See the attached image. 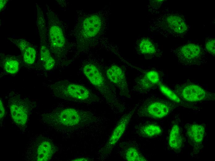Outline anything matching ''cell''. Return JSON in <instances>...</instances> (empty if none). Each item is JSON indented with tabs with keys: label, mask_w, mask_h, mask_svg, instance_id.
Returning <instances> with one entry per match:
<instances>
[{
	"label": "cell",
	"mask_w": 215,
	"mask_h": 161,
	"mask_svg": "<svg viewBox=\"0 0 215 161\" xmlns=\"http://www.w3.org/2000/svg\"><path fill=\"white\" fill-rule=\"evenodd\" d=\"M46 124L58 128L74 129L92 122L95 118L89 111L65 107L59 108L42 115Z\"/></svg>",
	"instance_id": "cell-1"
},
{
	"label": "cell",
	"mask_w": 215,
	"mask_h": 161,
	"mask_svg": "<svg viewBox=\"0 0 215 161\" xmlns=\"http://www.w3.org/2000/svg\"><path fill=\"white\" fill-rule=\"evenodd\" d=\"M49 88L54 96L69 101L92 104L99 100L97 95L86 86L67 80L55 82Z\"/></svg>",
	"instance_id": "cell-2"
},
{
	"label": "cell",
	"mask_w": 215,
	"mask_h": 161,
	"mask_svg": "<svg viewBox=\"0 0 215 161\" xmlns=\"http://www.w3.org/2000/svg\"><path fill=\"white\" fill-rule=\"evenodd\" d=\"M46 16L48 46L53 57L58 59H60L64 56L67 50V41L64 29L58 17L48 5Z\"/></svg>",
	"instance_id": "cell-3"
},
{
	"label": "cell",
	"mask_w": 215,
	"mask_h": 161,
	"mask_svg": "<svg viewBox=\"0 0 215 161\" xmlns=\"http://www.w3.org/2000/svg\"><path fill=\"white\" fill-rule=\"evenodd\" d=\"M151 28L166 37H183L188 28L184 18L180 14L168 11L152 23Z\"/></svg>",
	"instance_id": "cell-4"
},
{
	"label": "cell",
	"mask_w": 215,
	"mask_h": 161,
	"mask_svg": "<svg viewBox=\"0 0 215 161\" xmlns=\"http://www.w3.org/2000/svg\"><path fill=\"white\" fill-rule=\"evenodd\" d=\"M8 103L10 114L14 123L19 127L25 128L34 103L19 94L11 91L8 94Z\"/></svg>",
	"instance_id": "cell-5"
},
{
	"label": "cell",
	"mask_w": 215,
	"mask_h": 161,
	"mask_svg": "<svg viewBox=\"0 0 215 161\" xmlns=\"http://www.w3.org/2000/svg\"><path fill=\"white\" fill-rule=\"evenodd\" d=\"M179 106L169 99L158 98H148L138 110L140 116L153 119H161L170 114Z\"/></svg>",
	"instance_id": "cell-6"
},
{
	"label": "cell",
	"mask_w": 215,
	"mask_h": 161,
	"mask_svg": "<svg viewBox=\"0 0 215 161\" xmlns=\"http://www.w3.org/2000/svg\"><path fill=\"white\" fill-rule=\"evenodd\" d=\"M173 91L180 98L187 102L214 100L215 93L206 90L189 80L176 84Z\"/></svg>",
	"instance_id": "cell-7"
},
{
	"label": "cell",
	"mask_w": 215,
	"mask_h": 161,
	"mask_svg": "<svg viewBox=\"0 0 215 161\" xmlns=\"http://www.w3.org/2000/svg\"><path fill=\"white\" fill-rule=\"evenodd\" d=\"M179 64L186 66L200 65L205 61L206 53L199 44L189 43L172 51Z\"/></svg>",
	"instance_id": "cell-8"
},
{
	"label": "cell",
	"mask_w": 215,
	"mask_h": 161,
	"mask_svg": "<svg viewBox=\"0 0 215 161\" xmlns=\"http://www.w3.org/2000/svg\"><path fill=\"white\" fill-rule=\"evenodd\" d=\"M102 24V18L94 14L85 17L77 30V39L78 46H86L99 33Z\"/></svg>",
	"instance_id": "cell-9"
},
{
	"label": "cell",
	"mask_w": 215,
	"mask_h": 161,
	"mask_svg": "<svg viewBox=\"0 0 215 161\" xmlns=\"http://www.w3.org/2000/svg\"><path fill=\"white\" fill-rule=\"evenodd\" d=\"M82 71L86 77L106 101L108 103H112L115 99L113 90L98 68L93 64H87L84 66Z\"/></svg>",
	"instance_id": "cell-10"
},
{
	"label": "cell",
	"mask_w": 215,
	"mask_h": 161,
	"mask_svg": "<svg viewBox=\"0 0 215 161\" xmlns=\"http://www.w3.org/2000/svg\"><path fill=\"white\" fill-rule=\"evenodd\" d=\"M31 160L37 161L50 160L56 151V146L50 140L40 137L34 142L31 147Z\"/></svg>",
	"instance_id": "cell-11"
},
{
	"label": "cell",
	"mask_w": 215,
	"mask_h": 161,
	"mask_svg": "<svg viewBox=\"0 0 215 161\" xmlns=\"http://www.w3.org/2000/svg\"><path fill=\"white\" fill-rule=\"evenodd\" d=\"M188 141L192 148L193 156L197 154L202 149L206 129L203 124L187 123L184 125Z\"/></svg>",
	"instance_id": "cell-12"
},
{
	"label": "cell",
	"mask_w": 215,
	"mask_h": 161,
	"mask_svg": "<svg viewBox=\"0 0 215 161\" xmlns=\"http://www.w3.org/2000/svg\"><path fill=\"white\" fill-rule=\"evenodd\" d=\"M134 110L124 115L114 128L107 141L101 150L103 154L109 153L125 132Z\"/></svg>",
	"instance_id": "cell-13"
},
{
	"label": "cell",
	"mask_w": 215,
	"mask_h": 161,
	"mask_svg": "<svg viewBox=\"0 0 215 161\" xmlns=\"http://www.w3.org/2000/svg\"><path fill=\"white\" fill-rule=\"evenodd\" d=\"M106 74L108 80L117 88L122 96L131 98L126 76L121 67L112 65L107 70Z\"/></svg>",
	"instance_id": "cell-14"
},
{
	"label": "cell",
	"mask_w": 215,
	"mask_h": 161,
	"mask_svg": "<svg viewBox=\"0 0 215 161\" xmlns=\"http://www.w3.org/2000/svg\"><path fill=\"white\" fill-rule=\"evenodd\" d=\"M182 130L180 120L176 118L172 122L168 138L169 147L176 153H180L183 147L185 140Z\"/></svg>",
	"instance_id": "cell-15"
},
{
	"label": "cell",
	"mask_w": 215,
	"mask_h": 161,
	"mask_svg": "<svg viewBox=\"0 0 215 161\" xmlns=\"http://www.w3.org/2000/svg\"><path fill=\"white\" fill-rule=\"evenodd\" d=\"M8 38L20 50L24 63L28 66L33 65L36 61L37 53L35 47L24 38Z\"/></svg>",
	"instance_id": "cell-16"
},
{
	"label": "cell",
	"mask_w": 215,
	"mask_h": 161,
	"mask_svg": "<svg viewBox=\"0 0 215 161\" xmlns=\"http://www.w3.org/2000/svg\"><path fill=\"white\" fill-rule=\"evenodd\" d=\"M160 80L161 74L158 71L154 70L147 71L138 80L135 89L140 93H147L158 85Z\"/></svg>",
	"instance_id": "cell-17"
},
{
	"label": "cell",
	"mask_w": 215,
	"mask_h": 161,
	"mask_svg": "<svg viewBox=\"0 0 215 161\" xmlns=\"http://www.w3.org/2000/svg\"><path fill=\"white\" fill-rule=\"evenodd\" d=\"M0 66L6 73L15 75L19 71L20 66V61L17 57L12 55L0 54Z\"/></svg>",
	"instance_id": "cell-18"
},
{
	"label": "cell",
	"mask_w": 215,
	"mask_h": 161,
	"mask_svg": "<svg viewBox=\"0 0 215 161\" xmlns=\"http://www.w3.org/2000/svg\"><path fill=\"white\" fill-rule=\"evenodd\" d=\"M138 48L139 52L148 59L159 56L160 54L154 43L147 38H143L140 41Z\"/></svg>",
	"instance_id": "cell-19"
},
{
	"label": "cell",
	"mask_w": 215,
	"mask_h": 161,
	"mask_svg": "<svg viewBox=\"0 0 215 161\" xmlns=\"http://www.w3.org/2000/svg\"><path fill=\"white\" fill-rule=\"evenodd\" d=\"M137 133L142 137L152 138L161 135L162 133V129L161 127L157 124L149 123L140 127Z\"/></svg>",
	"instance_id": "cell-20"
},
{
	"label": "cell",
	"mask_w": 215,
	"mask_h": 161,
	"mask_svg": "<svg viewBox=\"0 0 215 161\" xmlns=\"http://www.w3.org/2000/svg\"><path fill=\"white\" fill-rule=\"evenodd\" d=\"M158 85L161 92L168 99L178 104L179 106H182L185 107H191V105L187 103L181 99L176 94L166 85L160 82Z\"/></svg>",
	"instance_id": "cell-21"
},
{
	"label": "cell",
	"mask_w": 215,
	"mask_h": 161,
	"mask_svg": "<svg viewBox=\"0 0 215 161\" xmlns=\"http://www.w3.org/2000/svg\"><path fill=\"white\" fill-rule=\"evenodd\" d=\"M123 155L128 161H146V158L140 152L138 148L134 145H129L126 147Z\"/></svg>",
	"instance_id": "cell-22"
},
{
	"label": "cell",
	"mask_w": 215,
	"mask_h": 161,
	"mask_svg": "<svg viewBox=\"0 0 215 161\" xmlns=\"http://www.w3.org/2000/svg\"><path fill=\"white\" fill-rule=\"evenodd\" d=\"M215 39L211 37H208L206 39L205 46L206 51L210 54L215 56Z\"/></svg>",
	"instance_id": "cell-23"
},
{
	"label": "cell",
	"mask_w": 215,
	"mask_h": 161,
	"mask_svg": "<svg viewBox=\"0 0 215 161\" xmlns=\"http://www.w3.org/2000/svg\"><path fill=\"white\" fill-rule=\"evenodd\" d=\"M0 120H2L5 115V110L2 99L0 98Z\"/></svg>",
	"instance_id": "cell-24"
},
{
	"label": "cell",
	"mask_w": 215,
	"mask_h": 161,
	"mask_svg": "<svg viewBox=\"0 0 215 161\" xmlns=\"http://www.w3.org/2000/svg\"><path fill=\"white\" fill-rule=\"evenodd\" d=\"M7 2V0H2L0 1V11L3 9L4 7L6 6Z\"/></svg>",
	"instance_id": "cell-25"
},
{
	"label": "cell",
	"mask_w": 215,
	"mask_h": 161,
	"mask_svg": "<svg viewBox=\"0 0 215 161\" xmlns=\"http://www.w3.org/2000/svg\"><path fill=\"white\" fill-rule=\"evenodd\" d=\"M90 159L88 158L87 157H79V158H75L74 159H73V160H72V161H89L90 160Z\"/></svg>",
	"instance_id": "cell-26"
}]
</instances>
